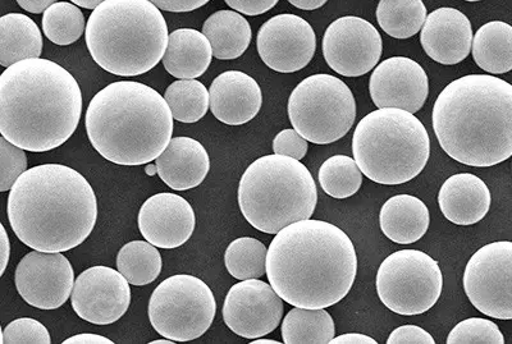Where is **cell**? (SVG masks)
Returning <instances> with one entry per match:
<instances>
[{
	"instance_id": "1",
	"label": "cell",
	"mask_w": 512,
	"mask_h": 344,
	"mask_svg": "<svg viewBox=\"0 0 512 344\" xmlns=\"http://www.w3.org/2000/svg\"><path fill=\"white\" fill-rule=\"evenodd\" d=\"M358 256L341 228L323 220L290 224L273 238L267 277L283 301L303 309H327L354 286Z\"/></svg>"
},
{
	"instance_id": "2",
	"label": "cell",
	"mask_w": 512,
	"mask_h": 344,
	"mask_svg": "<svg viewBox=\"0 0 512 344\" xmlns=\"http://www.w3.org/2000/svg\"><path fill=\"white\" fill-rule=\"evenodd\" d=\"M81 113L80 86L56 62L25 59L0 76V133L18 148H59L77 130Z\"/></svg>"
},
{
	"instance_id": "3",
	"label": "cell",
	"mask_w": 512,
	"mask_h": 344,
	"mask_svg": "<svg viewBox=\"0 0 512 344\" xmlns=\"http://www.w3.org/2000/svg\"><path fill=\"white\" fill-rule=\"evenodd\" d=\"M8 220L15 235L32 250L64 252L93 233L98 201L81 173L67 165L27 169L11 188Z\"/></svg>"
},
{
	"instance_id": "4",
	"label": "cell",
	"mask_w": 512,
	"mask_h": 344,
	"mask_svg": "<svg viewBox=\"0 0 512 344\" xmlns=\"http://www.w3.org/2000/svg\"><path fill=\"white\" fill-rule=\"evenodd\" d=\"M432 121L448 157L486 168L512 157V85L489 75L451 82L434 103Z\"/></svg>"
},
{
	"instance_id": "5",
	"label": "cell",
	"mask_w": 512,
	"mask_h": 344,
	"mask_svg": "<svg viewBox=\"0 0 512 344\" xmlns=\"http://www.w3.org/2000/svg\"><path fill=\"white\" fill-rule=\"evenodd\" d=\"M85 123L93 148L118 165L152 163L172 140L171 108L158 91L141 82L104 87L91 100Z\"/></svg>"
},
{
	"instance_id": "6",
	"label": "cell",
	"mask_w": 512,
	"mask_h": 344,
	"mask_svg": "<svg viewBox=\"0 0 512 344\" xmlns=\"http://www.w3.org/2000/svg\"><path fill=\"white\" fill-rule=\"evenodd\" d=\"M85 34L96 64L122 77L152 71L169 39L162 12L149 0H105L91 13Z\"/></svg>"
},
{
	"instance_id": "7",
	"label": "cell",
	"mask_w": 512,
	"mask_h": 344,
	"mask_svg": "<svg viewBox=\"0 0 512 344\" xmlns=\"http://www.w3.org/2000/svg\"><path fill=\"white\" fill-rule=\"evenodd\" d=\"M318 190L300 160L273 154L256 159L242 174L239 205L250 226L277 235L292 223L312 218Z\"/></svg>"
},
{
	"instance_id": "8",
	"label": "cell",
	"mask_w": 512,
	"mask_h": 344,
	"mask_svg": "<svg viewBox=\"0 0 512 344\" xmlns=\"http://www.w3.org/2000/svg\"><path fill=\"white\" fill-rule=\"evenodd\" d=\"M352 154L370 181L384 186L404 185L423 172L431 157V140L413 113L383 108L358 123Z\"/></svg>"
},
{
	"instance_id": "9",
	"label": "cell",
	"mask_w": 512,
	"mask_h": 344,
	"mask_svg": "<svg viewBox=\"0 0 512 344\" xmlns=\"http://www.w3.org/2000/svg\"><path fill=\"white\" fill-rule=\"evenodd\" d=\"M287 110L295 130L317 145L341 140L356 119V102L350 87L326 73L301 81L288 99Z\"/></svg>"
},
{
	"instance_id": "10",
	"label": "cell",
	"mask_w": 512,
	"mask_h": 344,
	"mask_svg": "<svg viewBox=\"0 0 512 344\" xmlns=\"http://www.w3.org/2000/svg\"><path fill=\"white\" fill-rule=\"evenodd\" d=\"M148 314L150 324L163 338L195 341L212 327L217 314L216 297L200 278L177 274L155 288Z\"/></svg>"
},
{
	"instance_id": "11",
	"label": "cell",
	"mask_w": 512,
	"mask_h": 344,
	"mask_svg": "<svg viewBox=\"0 0 512 344\" xmlns=\"http://www.w3.org/2000/svg\"><path fill=\"white\" fill-rule=\"evenodd\" d=\"M443 274L437 261L419 250H401L387 256L377 273V292L392 313L415 316L440 300Z\"/></svg>"
},
{
	"instance_id": "12",
	"label": "cell",
	"mask_w": 512,
	"mask_h": 344,
	"mask_svg": "<svg viewBox=\"0 0 512 344\" xmlns=\"http://www.w3.org/2000/svg\"><path fill=\"white\" fill-rule=\"evenodd\" d=\"M464 291L480 313L512 320V242L483 246L470 258L464 272Z\"/></svg>"
},
{
	"instance_id": "13",
	"label": "cell",
	"mask_w": 512,
	"mask_h": 344,
	"mask_svg": "<svg viewBox=\"0 0 512 344\" xmlns=\"http://www.w3.org/2000/svg\"><path fill=\"white\" fill-rule=\"evenodd\" d=\"M382 52L381 34L364 18H338L324 34V59L341 76L367 75L381 61Z\"/></svg>"
},
{
	"instance_id": "14",
	"label": "cell",
	"mask_w": 512,
	"mask_h": 344,
	"mask_svg": "<svg viewBox=\"0 0 512 344\" xmlns=\"http://www.w3.org/2000/svg\"><path fill=\"white\" fill-rule=\"evenodd\" d=\"M283 300L271 283L246 279L231 287L224 300V323L242 338L258 339L271 334L283 318Z\"/></svg>"
},
{
	"instance_id": "15",
	"label": "cell",
	"mask_w": 512,
	"mask_h": 344,
	"mask_svg": "<svg viewBox=\"0 0 512 344\" xmlns=\"http://www.w3.org/2000/svg\"><path fill=\"white\" fill-rule=\"evenodd\" d=\"M16 288L27 304L56 310L71 297L75 272L62 252L32 251L17 265Z\"/></svg>"
},
{
	"instance_id": "16",
	"label": "cell",
	"mask_w": 512,
	"mask_h": 344,
	"mask_svg": "<svg viewBox=\"0 0 512 344\" xmlns=\"http://www.w3.org/2000/svg\"><path fill=\"white\" fill-rule=\"evenodd\" d=\"M71 302L82 320L95 325L113 324L123 318L130 307V283L120 270L93 266L77 277Z\"/></svg>"
},
{
	"instance_id": "17",
	"label": "cell",
	"mask_w": 512,
	"mask_h": 344,
	"mask_svg": "<svg viewBox=\"0 0 512 344\" xmlns=\"http://www.w3.org/2000/svg\"><path fill=\"white\" fill-rule=\"evenodd\" d=\"M256 48L271 70L294 73L312 62L317 36L304 18L285 13L272 17L260 27Z\"/></svg>"
},
{
	"instance_id": "18",
	"label": "cell",
	"mask_w": 512,
	"mask_h": 344,
	"mask_svg": "<svg viewBox=\"0 0 512 344\" xmlns=\"http://www.w3.org/2000/svg\"><path fill=\"white\" fill-rule=\"evenodd\" d=\"M369 93L378 109L397 108L414 114L427 102L428 76L413 59H386L372 73Z\"/></svg>"
},
{
	"instance_id": "19",
	"label": "cell",
	"mask_w": 512,
	"mask_h": 344,
	"mask_svg": "<svg viewBox=\"0 0 512 344\" xmlns=\"http://www.w3.org/2000/svg\"><path fill=\"white\" fill-rule=\"evenodd\" d=\"M139 229L145 240L159 249H177L195 231L194 209L184 197L169 192L153 195L139 212Z\"/></svg>"
},
{
	"instance_id": "20",
	"label": "cell",
	"mask_w": 512,
	"mask_h": 344,
	"mask_svg": "<svg viewBox=\"0 0 512 344\" xmlns=\"http://www.w3.org/2000/svg\"><path fill=\"white\" fill-rule=\"evenodd\" d=\"M420 43L434 62L454 66L464 62L472 52V24L455 8L436 9L424 22Z\"/></svg>"
},
{
	"instance_id": "21",
	"label": "cell",
	"mask_w": 512,
	"mask_h": 344,
	"mask_svg": "<svg viewBox=\"0 0 512 344\" xmlns=\"http://www.w3.org/2000/svg\"><path fill=\"white\" fill-rule=\"evenodd\" d=\"M209 95L213 116L224 125H245L262 109V89L244 72H223L210 85Z\"/></svg>"
},
{
	"instance_id": "22",
	"label": "cell",
	"mask_w": 512,
	"mask_h": 344,
	"mask_svg": "<svg viewBox=\"0 0 512 344\" xmlns=\"http://www.w3.org/2000/svg\"><path fill=\"white\" fill-rule=\"evenodd\" d=\"M491 203L488 186L472 173H459L447 178L438 194L443 217L456 226L479 223L488 214Z\"/></svg>"
},
{
	"instance_id": "23",
	"label": "cell",
	"mask_w": 512,
	"mask_h": 344,
	"mask_svg": "<svg viewBox=\"0 0 512 344\" xmlns=\"http://www.w3.org/2000/svg\"><path fill=\"white\" fill-rule=\"evenodd\" d=\"M158 176L175 191L191 190L201 185L210 171L208 151L191 137H175L155 159Z\"/></svg>"
},
{
	"instance_id": "24",
	"label": "cell",
	"mask_w": 512,
	"mask_h": 344,
	"mask_svg": "<svg viewBox=\"0 0 512 344\" xmlns=\"http://www.w3.org/2000/svg\"><path fill=\"white\" fill-rule=\"evenodd\" d=\"M212 58V44L203 32L178 29L169 35L162 62L169 75L176 79L195 80L207 72Z\"/></svg>"
},
{
	"instance_id": "25",
	"label": "cell",
	"mask_w": 512,
	"mask_h": 344,
	"mask_svg": "<svg viewBox=\"0 0 512 344\" xmlns=\"http://www.w3.org/2000/svg\"><path fill=\"white\" fill-rule=\"evenodd\" d=\"M431 223L427 205L413 195L391 197L379 213V226L384 236L399 245L422 240Z\"/></svg>"
},
{
	"instance_id": "26",
	"label": "cell",
	"mask_w": 512,
	"mask_h": 344,
	"mask_svg": "<svg viewBox=\"0 0 512 344\" xmlns=\"http://www.w3.org/2000/svg\"><path fill=\"white\" fill-rule=\"evenodd\" d=\"M43 36L39 26L21 13L0 18V64L11 67L25 59L40 58Z\"/></svg>"
},
{
	"instance_id": "27",
	"label": "cell",
	"mask_w": 512,
	"mask_h": 344,
	"mask_svg": "<svg viewBox=\"0 0 512 344\" xmlns=\"http://www.w3.org/2000/svg\"><path fill=\"white\" fill-rule=\"evenodd\" d=\"M203 34L212 44L213 55L219 61L240 58L253 38L249 21L236 11L214 13L204 22Z\"/></svg>"
},
{
	"instance_id": "28",
	"label": "cell",
	"mask_w": 512,
	"mask_h": 344,
	"mask_svg": "<svg viewBox=\"0 0 512 344\" xmlns=\"http://www.w3.org/2000/svg\"><path fill=\"white\" fill-rule=\"evenodd\" d=\"M474 62L492 75L512 71V26L491 21L477 31L473 39Z\"/></svg>"
},
{
	"instance_id": "29",
	"label": "cell",
	"mask_w": 512,
	"mask_h": 344,
	"mask_svg": "<svg viewBox=\"0 0 512 344\" xmlns=\"http://www.w3.org/2000/svg\"><path fill=\"white\" fill-rule=\"evenodd\" d=\"M336 336L335 321L326 309L295 307L282 323L286 344H328Z\"/></svg>"
},
{
	"instance_id": "30",
	"label": "cell",
	"mask_w": 512,
	"mask_h": 344,
	"mask_svg": "<svg viewBox=\"0 0 512 344\" xmlns=\"http://www.w3.org/2000/svg\"><path fill=\"white\" fill-rule=\"evenodd\" d=\"M427 17L423 0H381L377 7L379 26L395 39H409L418 34Z\"/></svg>"
},
{
	"instance_id": "31",
	"label": "cell",
	"mask_w": 512,
	"mask_h": 344,
	"mask_svg": "<svg viewBox=\"0 0 512 344\" xmlns=\"http://www.w3.org/2000/svg\"><path fill=\"white\" fill-rule=\"evenodd\" d=\"M162 266V255L150 242H128L117 255L118 270L135 287L153 283L162 272Z\"/></svg>"
},
{
	"instance_id": "32",
	"label": "cell",
	"mask_w": 512,
	"mask_h": 344,
	"mask_svg": "<svg viewBox=\"0 0 512 344\" xmlns=\"http://www.w3.org/2000/svg\"><path fill=\"white\" fill-rule=\"evenodd\" d=\"M164 99L173 118L181 123H196L208 113L210 95L207 87L196 80H180L168 86Z\"/></svg>"
},
{
	"instance_id": "33",
	"label": "cell",
	"mask_w": 512,
	"mask_h": 344,
	"mask_svg": "<svg viewBox=\"0 0 512 344\" xmlns=\"http://www.w3.org/2000/svg\"><path fill=\"white\" fill-rule=\"evenodd\" d=\"M268 250L263 242L251 237L232 241L224 254L228 273L239 281L258 279L267 273Z\"/></svg>"
},
{
	"instance_id": "34",
	"label": "cell",
	"mask_w": 512,
	"mask_h": 344,
	"mask_svg": "<svg viewBox=\"0 0 512 344\" xmlns=\"http://www.w3.org/2000/svg\"><path fill=\"white\" fill-rule=\"evenodd\" d=\"M319 183L323 191L333 199H347L354 196L363 185V172L355 159L346 155H335L319 169Z\"/></svg>"
},
{
	"instance_id": "35",
	"label": "cell",
	"mask_w": 512,
	"mask_h": 344,
	"mask_svg": "<svg viewBox=\"0 0 512 344\" xmlns=\"http://www.w3.org/2000/svg\"><path fill=\"white\" fill-rule=\"evenodd\" d=\"M84 13L73 3L57 2L44 12L43 31L53 44L71 45L86 31Z\"/></svg>"
},
{
	"instance_id": "36",
	"label": "cell",
	"mask_w": 512,
	"mask_h": 344,
	"mask_svg": "<svg viewBox=\"0 0 512 344\" xmlns=\"http://www.w3.org/2000/svg\"><path fill=\"white\" fill-rule=\"evenodd\" d=\"M448 344H504L505 337L493 321L469 318L460 321L447 337Z\"/></svg>"
},
{
	"instance_id": "37",
	"label": "cell",
	"mask_w": 512,
	"mask_h": 344,
	"mask_svg": "<svg viewBox=\"0 0 512 344\" xmlns=\"http://www.w3.org/2000/svg\"><path fill=\"white\" fill-rule=\"evenodd\" d=\"M27 171L25 150L9 142L6 137L0 139V192H7L18 178Z\"/></svg>"
},
{
	"instance_id": "38",
	"label": "cell",
	"mask_w": 512,
	"mask_h": 344,
	"mask_svg": "<svg viewBox=\"0 0 512 344\" xmlns=\"http://www.w3.org/2000/svg\"><path fill=\"white\" fill-rule=\"evenodd\" d=\"M2 344H50L52 338L40 321L31 318L13 320L2 333Z\"/></svg>"
},
{
	"instance_id": "39",
	"label": "cell",
	"mask_w": 512,
	"mask_h": 344,
	"mask_svg": "<svg viewBox=\"0 0 512 344\" xmlns=\"http://www.w3.org/2000/svg\"><path fill=\"white\" fill-rule=\"evenodd\" d=\"M273 151L274 154L301 160L308 154V140L296 130H283L274 137Z\"/></svg>"
},
{
	"instance_id": "40",
	"label": "cell",
	"mask_w": 512,
	"mask_h": 344,
	"mask_svg": "<svg viewBox=\"0 0 512 344\" xmlns=\"http://www.w3.org/2000/svg\"><path fill=\"white\" fill-rule=\"evenodd\" d=\"M388 344H434V338L423 328L416 325H402L393 330L387 339Z\"/></svg>"
},
{
	"instance_id": "41",
	"label": "cell",
	"mask_w": 512,
	"mask_h": 344,
	"mask_svg": "<svg viewBox=\"0 0 512 344\" xmlns=\"http://www.w3.org/2000/svg\"><path fill=\"white\" fill-rule=\"evenodd\" d=\"M233 11L246 16H259L271 11L280 0H224Z\"/></svg>"
},
{
	"instance_id": "42",
	"label": "cell",
	"mask_w": 512,
	"mask_h": 344,
	"mask_svg": "<svg viewBox=\"0 0 512 344\" xmlns=\"http://www.w3.org/2000/svg\"><path fill=\"white\" fill-rule=\"evenodd\" d=\"M149 2L155 4L162 11L181 13L196 11L210 0H149Z\"/></svg>"
},
{
	"instance_id": "43",
	"label": "cell",
	"mask_w": 512,
	"mask_h": 344,
	"mask_svg": "<svg viewBox=\"0 0 512 344\" xmlns=\"http://www.w3.org/2000/svg\"><path fill=\"white\" fill-rule=\"evenodd\" d=\"M17 3L25 11L39 15V13L47 11L50 6L57 3V0H17Z\"/></svg>"
},
{
	"instance_id": "44",
	"label": "cell",
	"mask_w": 512,
	"mask_h": 344,
	"mask_svg": "<svg viewBox=\"0 0 512 344\" xmlns=\"http://www.w3.org/2000/svg\"><path fill=\"white\" fill-rule=\"evenodd\" d=\"M64 344H113L111 339L105 338L103 336H98V334H77V336H73L71 338L66 339L63 342Z\"/></svg>"
},
{
	"instance_id": "45",
	"label": "cell",
	"mask_w": 512,
	"mask_h": 344,
	"mask_svg": "<svg viewBox=\"0 0 512 344\" xmlns=\"http://www.w3.org/2000/svg\"><path fill=\"white\" fill-rule=\"evenodd\" d=\"M332 344H377L376 339L364 336L359 333L342 334L340 337H335L331 341Z\"/></svg>"
},
{
	"instance_id": "46",
	"label": "cell",
	"mask_w": 512,
	"mask_h": 344,
	"mask_svg": "<svg viewBox=\"0 0 512 344\" xmlns=\"http://www.w3.org/2000/svg\"><path fill=\"white\" fill-rule=\"evenodd\" d=\"M0 228H2V270H0V274L3 275L6 272L9 258H11V242H9V237L3 224Z\"/></svg>"
},
{
	"instance_id": "47",
	"label": "cell",
	"mask_w": 512,
	"mask_h": 344,
	"mask_svg": "<svg viewBox=\"0 0 512 344\" xmlns=\"http://www.w3.org/2000/svg\"><path fill=\"white\" fill-rule=\"evenodd\" d=\"M288 2L303 11H315V9L323 7L328 0H288Z\"/></svg>"
},
{
	"instance_id": "48",
	"label": "cell",
	"mask_w": 512,
	"mask_h": 344,
	"mask_svg": "<svg viewBox=\"0 0 512 344\" xmlns=\"http://www.w3.org/2000/svg\"><path fill=\"white\" fill-rule=\"evenodd\" d=\"M71 2L76 4V6L85 9H95L96 7H99L100 4L105 2V0H71Z\"/></svg>"
},
{
	"instance_id": "49",
	"label": "cell",
	"mask_w": 512,
	"mask_h": 344,
	"mask_svg": "<svg viewBox=\"0 0 512 344\" xmlns=\"http://www.w3.org/2000/svg\"><path fill=\"white\" fill-rule=\"evenodd\" d=\"M145 172L150 177L155 176V174H158L157 164H148V165H146Z\"/></svg>"
},
{
	"instance_id": "50",
	"label": "cell",
	"mask_w": 512,
	"mask_h": 344,
	"mask_svg": "<svg viewBox=\"0 0 512 344\" xmlns=\"http://www.w3.org/2000/svg\"><path fill=\"white\" fill-rule=\"evenodd\" d=\"M251 343L253 344H280V342L278 341H273V339H265V338H258V339H253V341H251Z\"/></svg>"
},
{
	"instance_id": "51",
	"label": "cell",
	"mask_w": 512,
	"mask_h": 344,
	"mask_svg": "<svg viewBox=\"0 0 512 344\" xmlns=\"http://www.w3.org/2000/svg\"><path fill=\"white\" fill-rule=\"evenodd\" d=\"M176 342L171 341V339H159V341H154L152 344H173Z\"/></svg>"
},
{
	"instance_id": "52",
	"label": "cell",
	"mask_w": 512,
	"mask_h": 344,
	"mask_svg": "<svg viewBox=\"0 0 512 344\" xmlns=\"http://www.w3.org/2000/svg\"><path fill=\"white\" fill-rule=\"evenodd\" d=\"M465 2H480V0H465Z\"/></svg>"
}]
</instances>
